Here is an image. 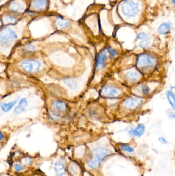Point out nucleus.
Returning <instances> with one entry per match:
<instances>
[{"label":"nucleus","instance_id":"4468645a","mask_svg":"<svg viewBox=\"0 0 175 176\" xmlns=\"http://www.w3.org/2000/svg\"><path fill=\"white\" fill-rule=\"evenodd\" d=\"M54 171L57 176H62L65 173V166L61 161H57L54 164Z\"/></svg>","mask_w":175,"mask_h":176},{"label":"nucleus","instance_id":"f03ea898","mask_svg":"<svg viewBox=\"0 0 175 176\" xmlns=\"http://www.w3.org/2000/svg\"><path fill=\"white\" fill-rule=\"evenodd\" d=\"M13 25L3 26L0 28V45H11L18 39V35L12 27Z\"/></svg>","mask_w":175,"mask_h":176},{"label":"nucleus","instance_id":"412c9836","mask_svg":"<svg viewBox=\"0 0 175 176\" xmlns=\"http://www.w3.org/2000/svg\"><path fill=\"white\" fill-rule=\"evenodd\" d=\"M151 43V39L148 38L146 39L143 40L139 43V46L141 48L145 49L149 46Z\"/></svg>","mask_w":175,"mask_h":176},{"label":"nucleus","instance_id":"a211bd4d","mask_svg":"<svg viewBox=\"0 0 175 176\" xmlns=\"http://www.w3.org/2000/svg\"><path fill=\"white\" fill-rule=\"evenodd\" d=\"M54 106L55 107L56 109H57L58 110L64 112L67 109V105L65 103V102L61 101H54Z\"/></svg>","mask_w":175,"mask_h":176},{"label":"nucleus","instance_id":"aec40b11","mask_svg":"<svg viewBox=\"0 0 175 176\" xmlns=\"http://www.w3.org/2000/svg\"><path fill=\"white\" fill-rule=\"evenodd\" d=\"M166 97L168 98V101L171 107L173 108L174 110H175V99L174 95L171 93L170 91L166 92Z\"/></svg>","mask_w":175,"mask_h":176},{"label":"nucleus","instance_id":"2f4dec72","mask_svg":"<svg viewBox=\"0 0 175 176\" xmlns=\"http://www.w3.org/2000/svg\"><path fill=\"white\" fill-rule=\"evenodd\" d=\"M3 138H4V135L1 132H0V141H2Z\"/></svg>","mask_w":175,"mask_h":176},{"label":"nucleus","instance_id":"dca6fc26","mask_svg":"<svg viewBox=\"0 0 175 176\" xmlns=\"http://www.w3.org/2000/svg\"><path fill=\"white\" fill-rule=\"evenodd\" d=\"M140 74L136 71L129 72L125 74V77L130 82H134L138 81L140 78Z\"/></svg>","mask_w":175,"mask_h":176},{"label":"nucleus","instance_id":"6e6552de","mask_svg":"<svg viewBox=\"0 0 175 176\" xmlns=\"http://www.w3.org/2000/svg\"><path fill=\"white\" fill-rule=\"evenodd\" d=\"M102 95L107 98H115L120 94V91L116 88L112 86H105L101 91Z\"/></svg>","mask_w":175,"mask_h":176},{"label":"nucleus","instance_id":"1a4fd4ad","mask_svg":"<svg viewBox=\"0 0 175 176\" xmlns=\"http://www.w3.org/2000/svg\"><path fill=\"white\" fill-rule=\"evenodd\" d=\"M106 59H107V55H106V51H105L104 50H103L101 51L97 56L96 64V67L97 69H102L105 67Z\"/></svg>","mask_w":175,"mask_h":176},{"label":"nucleus","instance_id":"f8f14e48","mask_svg":"<svg viewBox=\"0 0 175 176\" xmlns=\"http://www.w3.org/2000/svg\"><path fill=\"white\" fill-rule=\"evenodd\" d=\"M28 106V101L25 98H23L19 101L18 105L13 111L14 114H19L23 112Z\"/></svg>","mask_w":175,"mask_h":176},{"label":"nucleus","instance_id":"2eb2a0df","mask_svg":"<svg viewBox=\"0 0 175 176\" xmlns=\"http://www.w3.org/2000/svg\"><path fill=\"white\" fill-rule=\"evenodd\" d=\"M17 100H15L10 103H1L0 104V107L3 112H7L11 110L13 106L17 103Z\"/></svg>","mask_w":175,"mask_h":176},{"label":"nucleus","instance_id":"0eeeda50","mask_svg":"<svg viewBox=\"0 0 175 176\" xmlns=\"http://www.w3.org/2000/svg\"><path fill=\"white\" fill-rule=\"evenodd\" d=\"M155 60L149 55L143 54L138 56L137 61V67L139 68H146L154 66Z\"/></svg>","mask_w":175,"mask_h":176},{"label":"nucleus","instance_id":"9d476101","mask_svg":"<svg viewBox=\"0 0 175 176\" xmlns=\"http://www.w3.org/2000/svg\"><path fill=\"white\" fill-rule=\"evenodd\" d=\"M93 152L95 155L96 160L99 163L104 159L108 154L110 153V150L105 148H98L93 150Z\"/></svg>","mask_w":175,"mask_h":176},{"label":"nucleus","instance_id":"ddd939ff","mask_svg":"<svg viewBox=\"0 0 175 176\" xmlns=\"http://www.w3.org/2000/svg\"><path fill=\"white\" fill-rule=\"evenodd\" d=\"M145 131V126L144 124H139L134 129L131 130L129 133L132 136L141 137Z\"/></svg>","mask_w":175,"mask_h":176},{"label":"nucleus","instance_id":"423d86ee","mask_svg":"<svg viewBox=\"0 0 175 176\" xmlns=\"http://www.w3.org/2000/svg\"><path fill=\"white\" fill-rule=\"evenodd\" d=\"M41 66L39 61L34 59L25 60L20 64L22 69L28 73H37L39 71Z\"/></svg>","mask_w":175,"mask_h":176},{"label":"nucleus","instance_id":"c756f323","mask_svg":"<svg viewBox=\"0 0 175 176\" xmlns=\"http://www.w3.org/2000/svg\"><path fill=\"white\" fill-rule=\"evenodd\" d=\"M25 163L27 164V165H30L32 163V160L28 158H27L25 159Z\"/></svg>","mask_w":175,"mask_h":176},{"label":"nucleus","instance_id":"cd10ccee","mask_svg":"<svg viewBox=\"0 0 175 176\" xmlns=\"http://www.w3.org/2000/svg\"><path fill=\"white\" fill-rule=\"evenodd\" d=\"M26 48L28 51H34L35 50V47L32 43H29L26 45Z\"/></svg>","mask_w":175,"mask_h":176},{"label":"nucleus","instance_id":"a878e982","mask_svg":"<svg viewBox=\"0 0 175 176\" xmlns=\"http://www.w3.org/2000/svg\"><path fill=\"white\" fill-rule=\"evenodd\" d=\"M148 38H149L148 35L144 33H140L138 34V36H137V38L138 39L142 40L146 39Z\"/></svg>","mask_w":175,"mask_h":176},{"label":"nucleus","instance_id":"f257e3e1","mask_svg":"<svg viewBox=\"0 0 175 176\" xmlns=\"http://www.w3.org/2000/svg\"><path fill=\"white\" fill-rule=\"evenodd\" d=\"M28 0H8L0 7V13L10 12L21 15H25L27 13Z\"/></svg>","mask_w":175,"mask_h":176},{"label":"nucleus","instance_id":"7ed1b4c3","mask_svg":"<svg viewBox=\"0 0 175 176\" xmlns=\"http://www.w3.org/2000/svg\"><path fill=\"white\" fill-rule=\"evenodd\" d=\"M49 0H28L27 13L47 15L49 13Z\"/></svg>","mask_w":175,"mask_h":176},{"label":"nucleus","instance_id":"4be33fe9","mask_svg":"<svg viewBox=\"0 0 175 176\" xmlns=\"http://www.w3.org/2000/svg\"><path fill=\"white\" fill-rule=\"evenodd\" d=\"M14 169L17 172H21L25 169V166L21 164H15L14 165Z\"/></svg>","mask_w":175,"mask_h":176},{"label":"nucleus","instance_id":"6ab92c4d","mask_svg":"<svg viewBox=\"0 0 175 176\" xmlns=\"http://www.w3.org/2000/svg\"><path fill=\"white\" fill-rule=\"evenodd\" d=\"M63 83L71 90L76 89L78 87V84L76 81L73 79H65L63 80Z\"/></svg>","mask_w":175,"mask_h":176},{"label":"nucleus","instance_id":"5701e85b","mask_svg":"<svg viewBox=\"0 0 175 176\" xmlns=\"http://www.w3.org/2000/svg\"><path fill=\"white\" fill-rule=\"evenodd\" d=\"M99 162L97 160H93L90 162V163L88 164V166L92 169H95L98 167L99 165Z\"/></svg>","mask_w":175,"mask_h":176},{"label":"nucleus","instance_id":"473e14b6","mask_svg":"<svg viewBox=\"0 0 175 176\" xmlns=\"http://www.w3.org/2000/svg\"><path fill=\"white\" fill-rule=\"evenodd\" d=\"M173 1L174 3H175V0H173Z\"/></svg>","mask_w":175,"mask_h":176},{"label":"nucleus","instance_id":"b1692460","mask_svg":"<svg viewBox=\"0 0 175 176\" xmlns=\"http://www.w3.org/2000/svg\"><path fill=\"white\" fill-rule=\"evenodd\" d=\"M121 150L125 151V152H134V149L130 146L125 145H122L121 146Z\"/></svg>","mask_w":175,"mask_h":176},{"label":"nucleus","instance_id":"f3484780","mask_svg":"<svg viewBox=\"0 0 175 176\" xmlns=\"http://www.w3.org/2000/svg\"><path fill=\"white\" fill-rule=\"evenodd\" d=\"M171 28V24L170 23L165 22L160 25L159 27L158 32L161 35H164L168 33Z\"/></svg>","mask_w":175,"mask_h":176},{"label":"nucleus","instance_id":"7c9ffc66","mask_svg":"<svg viewBox=\"0 0 175 176\" xmlns=\"http://www.w3.org/2000/svg\"><path fill=\"white\" fill-rule=\"evenodd\" d=\"M171 92L175 95V87H171Z\"/></svg>","mask_w":175,"mask_h":176},{"label":"nucleus","instance_id":"bb28decb","mask_svg":"<svg viewBox=\"0 0 175 176\" xmlns=\"http://www.w3.org/2000/svg\"><path fill=\"white\" fill-rule=\"evenodd\" d=\"M107 51H108V52L110 54V55H112V56H115V55H117V52H116V51L110 47H108L107 48Z\"/></svg>","mask_w":175,"mask_h":176},{"label":"nucleus","instance_id":"c85d7f7f","mask_svg":"<svg viewBox=\"0 0 175 176\" xmlns=\"http://www.w3.org/2000/svg\"><path fill=\"white\" fill-rule=\"evenodd\" d=\"M158 140L161 143H162L163 144H167V141H166L165 139H164V138H163V137H160L158 139Z\"/></svg>","mask_w":175,"mask_h":176},{"label":"nucleus","instance_id":"39448f33","mask_svg":"<svg viewBox=\"0 0 175 176\" xmlns=\"http://www.w3.org/2000/svg\"><path fill=\"white\" fill-rule=\"evenodd\" d=\"M121 10L124 15L134 17L139 11V5L132 0H125L121 5Z\"/></svg>","mask_w":175,"mask_h":176},{"label":"nucleus","instance_id":"20e7f679","mask_svg":"<svg viewBox=\"0 0 175 176\" xmlns=\"http://www.w3.org/2000/svg\"><path fill=\"white\" fill-rule=\"evenodd\" d=\"M25 16V15H21L7 11L0 13V19L2 21L3 26L16 24Z\"/></svg>","mask_w":175,"mask_h":176},{"label":"nucleus","instance_id":"393cba45","mask_svg":"<svg viewBox=\"0 0 175 176\" xmlns=\"http://www.w3.org/2000/svg\"><path fill=\"white\" fill-rule=\"evenodd\" d=\"M142 91L144 94L146 95L147 94L149 93L150 91H151V89L149 87L147 86V85H143L142 86Z\"/></svg>","mask_w":175,"mask_h":176},{"label":"nucleus","instance_id":"9b49d317","mask_svg":"<svg viewBox=\"0 0 175 176\" xmlns=\"http://www.w3.org/2000/svg\"><path fill=\"white\" fill-rule=\"evenodd\" d=\"M142 101L140 98H129L124 102V106L129 109H133L140 105Z\"/></svg>","mask_w":175,"mask_h":176}]
</instances>
